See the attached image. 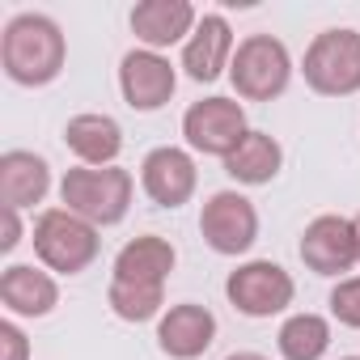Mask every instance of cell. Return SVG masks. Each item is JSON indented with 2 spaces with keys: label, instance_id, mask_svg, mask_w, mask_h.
<instances>
[{
  "label": "cell",
  "instance_id": "6da1fadb",
  "mask_svg": "<svg viewBox=\"0 0 360 360\" xmlns=\"http://www.w3.org/2000/svg\"><path fill=\"white\" fill-rule=\"evenodd\" d=\"M68 43L47 13H18L0 34V68L18 85H51L64 72Z\"/></svg>",
  "mask_w": 360,
  "mask_h": 360
},
{
  "label": "cell",
  "instance_id": "7a4b0ae2",
  "mask_svg": "<svg viewBox=\"0 0 360 360\" xmlns=\"http://www.w3.org/2000/svg\"><path fill=\"white\" fill-rule=\"evenodd\" d=\"M131 174L119 169V165H77L64 174V183H60V200L68 204V212H77L81 221H89L94 229L102 225H119L131 208Z\"/></svg>",
  "mask_w": 360,
  "mask_h": 360
},
{
  "label": "cell",
  "instance_id": "3957f363",
  "mask_svg": "<svg viewBox=\"0 0 360 360\" xmlns=\"http://www.w3.org/2000/svg\"><path fill=\"white\" fill-rule=\"evenodd\" d=\"M229 81H233L238 98H246V102H271L292 81V56H288V47L276 34H250L233 51Z\"/></svg>",
  "mask_w": 360,
  "mask_h": 360
},
{
  "label": "cell",
  "instance_id": "277c9868",
  "mask_svg": "<svg viewBox=\"0 0 360 360\" xmlns=\"http://www.w3.org/2000/svg\"><path fill=\"white\" fill-rule=\"evenodd\" d=\"M34 250H39V259H43L51 271L77 276V271H85V267L98 259L102 238H98V229H94L89 221H81L77 212H68V208H47V212L34 221Z\"/></svg>",
  "mask_w": 360,
  "mask_h": 360
},
{
  "label": "cell",
  "instance_id": "5b68a950",
  "mask_svg": "<svg viewBox=\"0 0 360 360\" xmlns=\"http://www.w3.org/2000/svg\"><path fill=\"white\" fill-rule=\"evenodd\" d=\"M305 85L322 98L360 94V34L356 30H322L305 47Z\"/></svg>",
  "mask_w": 360,
  "mask_h": 360
},
{
  "label": "cell",
  "instance_id": "8992f818",
  "mask_svg": "<svg viewBox=\"0 0 360 360\" xmlns=\"http://www.w3.org/2000/svg\"><path fill=\"white\" fill-rule=\"evenodd\" d=\"M292 276L271 263V259H255V263H242L238 271H229L225 280V297L233 301L238 314L246 318H271V314H284L292 305Z\"/></svg>",
  "mask_w": 360,
  "mask_h": 360
},
{
  "label": "cell",
  "instance_id": "52a82bcc",
  "mask_svg": "<svg viewBox=\"0 0 360 360\" xmlns=\"http://www.w3.org/2000/svg\"><path fill=\"white\" fill-rule=\"evenodd\" d=\"M246 110L242 102L233 98H204V102H191L187 115H183V136L195 153L204 157H229L242 140H246Z\"/></svg>",
  "mask_w": 360,
  "mask_h": 360
},
{
  "label": "cell",
  "instance_id": "ba28073f",
  "mask_svg": "<svg viewBox=\"0 0 360 360\" xmlns=\"http://www.w3.org/2000/svg\"><path fill=\"white\" fill-rule=\"evenodd\" d=\"M200 233L217 255H246L259 242V212L238 191H217L200 212Z\"/></svg>",
  "mask_w": 360,
  "mask_h": 360
},
{
  "label": "cell",
  "instance_id": "9c48e42d",
  "mask_svg": "<svg viewBox=\"0 0 360 360\" xmlns=\"http://www.w3.org/2000/svg\"><path fill=\"white\" fill-rule=\"evenodd\" d=\"M119 89H123V102L140 115H153L161 110L174 89H178V72L165 56L157 51H127L123 64H119Z\"/></svg>",
  "mask_w": 360,
  "mask_h": 360
},
{
  "label": "cell",
  "instance_id": "30bf717a",
  "mask_svg": "<svg viewBox=\"0 0 360 360\" xmlns=\"http://www.w3.org/2000/svg\"><path fill=\"white\" fill-rule=\"evenodd\" d=\"M195 183H200V174H195V161L187 148L161 144L140 165V187L157 208H183L195 195Z\"/></svg>",
  "mask_w": 360,
  "mask_h": 360
},
{
  "label": "cell",
  "instance_id": "8fae6325",
  "mask_svg": "<svg viewBox=\"0 0 360 360\" xmlns=\"http://www.w3.org/2000/svg\"><path fill=\"white\" fill-rule=\"evenodd\" d=\"M301 263L314 276H343L352 271V263H360L356 255V229L347 217H314L301 233Z\"/></svg>",
  "mask_w": 360,
  "mask_h": 360
},
{
  "label": "cell",
  "instance_id": "7c38bea8",
  "mask_svg": "<svg viewBox=\"0 0 360 360\" xmlns=\"http://www.w3.org/2000/svg\"><path fill=\"white\" fill-rule=\"evenodd\" d=\"M217 339V318L208 305H169V314L157 322V343L169 360H195L212 347Z\"/></svg>",
  "mask_w": 360,
  "mask_h": 360
},
{
  "label": "cell",
  "instance_id": "4fadbf2b",
  "mask_svg": "<svg viewBox=\"0 0 360 360\" xmlns=\"http://www.w3.org/2000/svg\"><path fill=\"white\" fill-rule=\"evenodd\" d=\"M200 26L191 0H140L131 9V30L144 43V51L174 47L178 39H187Z\"/></svg>",
  "mask_w": 360,
  "mask_h": 360
},
{
  "label": "cell",
  "instance_id": "5bb4252c",
  "mask_svg": "<svg viewBox=\"0 0 360 360\" xmlns=\"http://www.w3.org/2000/svg\"><path fill=\"white\" fill-rule=\"evenodd\" d=\"M229 64H233V30H229V22L221 13H204L200 26L191 30L187 47H183V68H187L191 81L208 85Z\"/></svg>",
  "mask_w": 360,
  "mask_h": 360
},
{
  "label": "cell",
  "instance_id": "9a60e30c",
  "mask_svg": "<svg viewBox=\"0 0 360 360\" xmlns=\"http://www.w3.org/2000/svg\"><path fill=\"white\" fill-rule=\"evenodd\" d=\"M51 191V165L39 153L9 148L0 157V204L5 208H34Z\"/></svg>",
  "mask_w": 360,
  "mask_h": 360
},
{
  "label": "cell",
  "instance_id": "2e32d148",
  "mask_svg": "<svg viewBox=\"0 0 360 360\" xmlns=\"http://www.w3.org/2000/svg\"><path fill=\"white\" fill-rule=\"evenodd\" d=\"M0 301H5V309L18 314V318H47L60 305V284L39 267L13 263V267H5V276H0Z\"/></svg>",
  "mask_w": 360,
  "mask_h": 360
},
{
  "label": "cell",
  "instance_id": "e0dca14e",
  "mask_svg": "<svg viewBox=\"0 0 360 360\" xmlns=\"http://www.w3.org/2000/svg\"><path fill=\"white\" fill-rule=\"evenodd\" d=\"M64 144L85 161V165H115V157L123 153V127L110 115H77L64 127Z\"/></svg>",
  "mask_w": 360,
  "mask_h": 360
},
{
  "label": "cell",
  "instance_id": "ac0fdd59",
  "mask_svg": "<svg viewBox=\"0 0 360 360\" xmlns=\"http://www.w3.org/2000/svg\"><path fill=\"white\" fill-rule=\"evenodd\" d=\"M280 165H284V148L267 131H246V140L225 157V174L233 178V183H246V187L271 183V178L280 174Z\"/></svg>",
  "mask_w": 360,
  "mask_h": 360
},
{
  "label": "cell",
  "instance_id": "d6986e66",
  "mask_svg": "<svg viewBox=\"0 0 360 360\" xmlns=\"http://www.w3.org/2000/svg\"><path fill=\"white\" fill-rule=\"evenodd\" d=\"M174 246L157 233L131 238L119 255H115V280H136V284H165V276L174 271Z\"/></svg>",
  "mask_w": 360,
  "mask_h": 360
},
{
  "label": "cell",
  "instance_id": "ffe728a7",
  "mask_svg": "<svg viewBox=\"0 0 360 360\" xmlns=\"http://www.w3.org/2000/svg\"><path fill=\"white\" fill-rule=\"evenodd\" d=\"M276 343L284 360H322L330 347V322L322 314H292L280 326Z\"/></svg>",
  "mask_w": 360,
  "mask_h": 360
},
{
  "label": "cell",
  "instance_id": "44dd1931",
  "mask_svg": "<svg viewBox=\"0 0 360 360\" xmlns=\"http://www.w3.org/2000/svg\"><path fill=\"white\" fill-rule=\"evenodd\" d=\"M106 301H110V309H115L123 322H148V318H157V314H161V305H165V284L110 280Z\"/></svg>",
  "mask_w": 360,
  "mask_h": 360
},
{
  "label": "cell",
  "instance_id": "7402d4cb",
  "mask_svg": "<svg viewBox=\"0 0 360 360\" xmlns=\"http://www.w3.org/2000/svg\"><path fill=\"white\" fill-rule=\"evenodd\" d=\"M330 314H335L343 326L360 330V276L335 284V292H330Z\"/></svg>",
  "mask_w": 360,
  "mask_h": 360
},
{
  "label": "cell",
  "instance_id": "603a6c76",
  "mask_svg": "<svg viewBox=\"0 0 360 360\" xmlns=\"http://www.w3.org/2000/svg\"><path fill=\"white\" fill-rule=\"evenodd\" d=\"M0 360H30V343L18 322H0Z\"/></svg>",
  "mask_w": 360,
  "mask_h": 360
},
{
  "label": "cell",
  "instance_id": "cb8c5ba5",
  "mask_svg": "<svg viewBox=\"0 0 360 360\" xmlns=\"http://www.w3.org/2000/svg\"><path fill=\"white\" fill-rule=\"evenodd\" d=\"M22 242V221H18V208H5V233H0V250H18Z\"/></svg>",
  "mask_w": 360,
  "mask_h": 360
},
{
  "label": "cell",
  "instance_id": "d4e9b609",
  "mask_svg": "<svg viewBox=\"0 0 360 360\" xmlns=\"http://www.w3.org/2000/svg\"><path fill=\"white\" fill-rule=\"evenodd\" d=\"M225 360H267V356H259V352H233V356H225Z\"/></svg>",
  "mask_w": 360,
  "mask_h": 360
},
{
  "label": "cell",
  "instance_id": "484cf974",
  "mask_svg": "<svg viewBox=\"0 0 360 360\" xmlns=\"http://www.w3.org/2000/svg\"><path fill=\"white\" fill-rule=\"evenodd\" d=\"M352 229H356V255H360V212L352 217Z\"/></svg>",
  "mask_w": 360,
  "mask_h": 360
},
{
  "label": "cell",
  "instance_id": "4316f807",
  "mask_svg": "<svg viewBox=\"0 0 360 360\" xmlns=\"http://www.w3.org/2000/svg\"><path fill=\"white\" fill-rule=\"evenodd\" d=\"M343 360H360V356H343Z\"/></svg>",
  "mask_w": 360,
  "mask_h": 360
}]
</instances>
